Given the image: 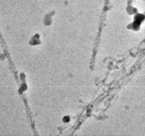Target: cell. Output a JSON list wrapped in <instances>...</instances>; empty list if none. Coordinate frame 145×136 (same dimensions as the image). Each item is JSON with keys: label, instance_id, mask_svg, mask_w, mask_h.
Instances as JSON below:
<instances>
[{"label": "cell", "instance_id": "obj_1", "mask_svg": "<svg viewBox=\"0 0 145 136\" xmlns=\"http://www.w3.org/2000/svg\"><path fill=\"white\" fill-rule=\"evenodd\" d=\"M70 119L68 117H67V116H66V117H65L64 119V121L65 122H68L69 121Z\"/></svg>", "mask_w": 145, "mask_h": 136}]
</instances>
